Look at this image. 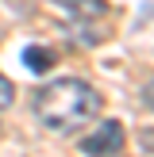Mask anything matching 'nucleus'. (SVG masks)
Wrapping results in <instances>:
<instances>
[{
    "mask_svg": "<svg viewBox=\"0 0 154 157\" xmlns=\"http://www.w3.org/2000/svg\"><path fill=\"white\" fill-rule=\"evenodd\" d=\"M54 61H58V54H54V50H46V46H27V50H23V65H27V69H35V73H46Z\"/></svg>",
    "mask_w": 154,
    "mask_h": 157,
    "instance_id": "nucleus-4",
    "label": "nucleus"
},
{
    "mask_svg": "<svg viewBox=\"0 0 154 157\" xmlns=\"http://www.w3.org/2000/svg\"><path fill=\"white\" fill-rule=\"evenodd\" d=\"M143 146H146V150L154 153V130H143Z\"/></svg>",
    "mask_w": 154,
    "mask_h": 157,
    "instance_id": "nucleus-7",
    "label": "nucleus"
},
{
    "mask_svg": "<svg viewBox=\"0 0 154 157\" xmlns=\"http://www.w3.org/2000/svg\"><path fill=\"white\" fill-rule=\"evenodd\" d=\"M50 4L66 8L69 15H77V19H104L108 15V0H50Z\"/></svg>",
    "mask_w": 154,
    "mask_h": 157,
    "instance_id": "nucleus-3",
    "label": "nucleus"
},
{
    "mask_svg": "<svg viewBox=\"0 0 154 157\" xmlns=\"http://www.w3.org/2000/svg\"><path fill=\"white\" fill-rule=\"evenodd\" d=\"M12 100H15V88H12V81L0 73V107H12Z\"/></svg>",
    "mask_w": 154,
    "mask_h": 157,
    "instance_id": "nucleus-5",
    "label": "nucleus"
},
{
    "mask_svg": "<svg viewBox=\"0 0 154 157\" xmlns=\"http://www.w3.org/2000/svg\"><path fill=\"white\" fill-rule=\"evenodd\" d=\"M104 107L100 92L92 84L77 81V77H62V81H50L46 88H38L35 96V115L46 130L54 134H73L77 127L92 123Z\"/></svg>",
    "mask_w": 154,
    "mask_h": 157,
    "instance_id": "nucleus-1",
    "label": "nucleus"
},
{
    "mask_svg": "<svg viewBox=\"0 0 154 157\" xmlns=\"http://www.w3.org/2000/svg\"><path fill=\"white\" fill-rule=\"evenodd\" d=\"M123 142H127V138H123V123L108 119V123H100L89 138H81V153H89V157H116L123 150Z\"/></svg>",
    "mask_w": 154,
    "mask_h": 157,
    "instance_id": "nucleus-2",
    "label": "nucleus"
},
{
    "mask_svg": "<svg viewBox=\"0 0 154 157\" xmlns=\"http://www.w3.org/2000/svg\"><path fill=\"white\" fill-rule=\"evenodd\" d=\"M143 104H146V107L154 111V77H150L146 84H143Z\"/></svg>",
    "mask_w": 154,
    "mask_h": 157,
    "instance_id": "nucleus-6",
    "label": "nucleus"
}]
</instances>
